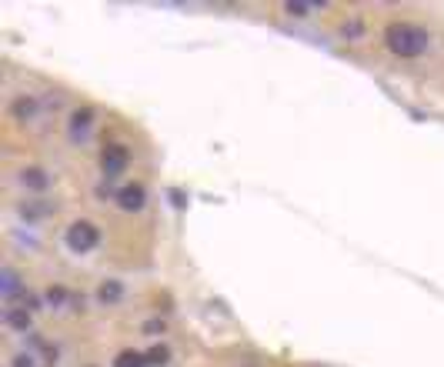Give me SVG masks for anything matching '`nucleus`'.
Returning <instances> with one entry per match:
<instances>
[{
  "label": "nucleus",
  "mask_w": 444,
  "mask_h": 367,
  "mask_svg": "<svg viewBox=\"0 0 444 367\" xmlns=\"http://www.w3.org/2000/svg\"><path fill=\"white\" fill-rule=\"evenodd\" d=\"M361 30H365V27H361V21H351V24L341 27V34H344V37H361Z\"/></svg>",
  "instance_id": "nucleus-17"
},
{
  "label": "nucleus",
  "mask_w": 444,
  "mask_h": 367,
  "mask_svg": "<svg viewBox=\"0 0 444 367\" xmlns=\"http://www.w3.org/2000/svg\"><path fill=\"white\" fill-rule=\"evenodd\" d=\"M14 367H34V357H30V354H17V357H14Z\"/></svg>",
  "instance_id": "nucleus-18"
},
{
  "label": "nucleus",
  "mask_w": 444,
  "mask_h": 367,
  "mask_svg": "<svg viewBox=\"0 0 444 367\" xmlns=\"http://www.w3.org/2000/svg\"><path fill=\"white\" fill-rule=\"evenodd\" d=\"M144 357H147V367H167L171 364V347H167L164 341H157L154 347L144 351Z\"/></svg>",
  "instance_id": "nucleus-10"
},
{
  "label": "nucleus",
  "mask_w": 444,
  "mask_h": 367,
  "mask_svg": "<svg viewBox=\"0 0 444 367\" xmlns=\"http://www.w3.org/2000/svg\"><path fill=\"white\" fill-rule=\"evenodd\" d=\"M114 367H147V357H144V351L127 347V351H121V354L114 357Z\"/></svg>",
  "instance_id": "nucleus-12"
},
{
  "label": "nucleus",
  "mask_w": 444,
  "mask_h": 367,
  "mask_svg": "<svg viewBox=\"0 0 444 367\" xmlns=\"http://www.w3.org/2000/svg\"><path fill=\"white\" fill-rule=\"evenodd\" d=\"M164 331H167V320H164V317H151V320L144 324V334H151V338L164 334Z\"/></svg>",
  "instance_id": "nucleus-15"
},
{
  "label": "nucleus",
  "mask_w": 444,
  "mask_h": 367,
  "mask_svg": "<svg viewBox=\"0 0 444 367\" xmlns=\"http://www.w3.org/2000/svg\"><path fill=\"white\" fill-rule=\"evenodd\" d=\"M114 201H117V207L127 210V214H137V210H144V204H147V190H144V184H124L117 194H114Z\"/></svg>",
  "instance_id": "nucleus-4"
},
{
  "label": "nucleus",
  "mask_w": 444,
  "mask_h": 367,
  "mask_svg": "<svg viewBox=\"0 0 444 367\" xmlns=\"http://www.w3.org/2000/svg\"><path fill=\"white\" fill-rule=\"evenodd\" d=\"M3 324L7 327H14V331H30V324H34V311H27V307H7V314H3Z\"/></svg>",
  "instance_id": "nucleus-9"
},
{
  "label": "nucleus",
  "mask_w": 444,
  "mask_h": 367,
  "mask_svg": "<svg viewBox=\"0 0 444 367\" xmlns=\"http://www.w3.org/2000/svg\"><path fill=\"white\" fill-rule=\"evenodd\" d=\"M44 301H47L51 307H60V304L67 301V290L60 288V284H53V288H47V294H44Z\"/></svg>",
  "instance_id": "nucleus-14"
},
{
  "label": "nucleus",
  "mask_w": 444,
  "mask_h": 367,
  "mask_svg": "<svg viewBox=\"0 0 444 367\" xmlns=\"http://www.w3.org/2000/svg\"><path fill=\"white\" fill-rule=\"evenodd\" d=\"M90 131H94V107H77V110L71 114V121H67L71 140H84Z\"/></svg>",
  "instance_id": "nucleus-5"
},
{
  "label": "nucleus",
  "mask_w": 444,
  "mask_h": 367,
  "mask_svg": "<svg viewBox=\"0 0 444 367\" xmlns=\"http://www.w3.org/2000/svg\"><path fill=\"white\" fill-rule=\"evenodd\" d=\"M284 10H288L291 17H308V14H311V3H301V0H291V3H284Z\"/></svg>",
  "instance_id": "nucleus-16"
},
{
  "label": "nucleus",
  "mask_w": 444,
  "mask_h": 367,
  "mask_svg": "<svg viewBox=\"0 0 444 367\" xmlns=\"http://www.w3.org/2000/svg\"><path fill=\"white\" fill-rule=\"evenodd\" d=\"M171 201H174V207H187V197H184V190H171Z\"/></svg>",
  "instance_id": "nucleus-19"
},
{
  "label": "nucleus",
  "mask_w": 444,
  "mask_h": 367,
  "mask_svg": "<svg viewBox=\"0 0 444 367\" xmlns=\"http://www.w3.org/2000/svg\"><path fill=\"white\" fill-rule=\"evenodd\" d=\"M21 184H24L27 190H37V194H44V190L51 187V174H47L44 167H27L24 174H21Z\"/></svg>",
  "instance_id": "nucleus-8"
},
{
  "label": "nucleus",
  "mask_w": 444,
  "mask_h": 367,
  "mask_svg": "<svg viewBox=\"0 0 444 367\" xmlns=\"http://www.w3.org/2000/svg\"><path fill=\"white\" fill-rule=\"evenodd\" d=\"M24 290L27 288L21 284V277H17V270H14V267H3V270H0V294H3L7 301H17Z\"/></svg>",
  "instance_id": "nucleus-7"
},
{
  "label": "nucleus",
  "mask_w": 444,
  "mask_h": 367,
  "mask_svg": "<svg viewBox=\"0 0 444 367\" xmlns=\"http://www.w3.org/2000/svg\"><path fill=\"white\" fill-rule=\"evenodd\" d=\"M97 244H101L97 224H90V220H74V224L67 227V247H71L74 254H90Z\"/></svg>",
  "instance_id": "nucleus-2"
},
{
  "label": "nucleus",
  "mask_w": 444,
  "mask_h": 367,
  "mask_svg": "<svg viewBox=\"0 0 444 367\" xmlns=\"http://www.w3.org/2000/svg\"><path fill=\"white\" fill-rule=\"evenodd\" d=\"M384 44L388 51L397 57H421V53L431 47V34L418 24H408V21H394L384 27Z\"/></svg>",
  "instance_id": "nucleus-1"
},
{
  "label": "nucleus",
  "mask_w": 444,
  "mask_h": 367,
  "mask_svg": "<svg viewBox=\"0 0 444 367\" xmlns=\"http://www.w3.org/2000/svg\"><path fill=\"white\" fill-rule=\"evenodd\" d=\"M37 110H40V101H37L34 94H21V97H14V104H10V117L27 124V121L37 117Z\"/></svg>",
  "instance_id": "nucleus-6"
},
{
  "label": "nucleus",
  "mask_w": 444,
  "mask_h": 367,
  "mask_svg": "<svg viewBox=\"0 0 444 367\" xmlns=\"http://www.w3.org/2000/svg\"><path fill=\"white\" fill-rule=\"evenodd\" d=\"M127 167H131V151L124 144H107L101 151V170H104L107 181H117Z\"/></svg>",
  "instance_id": "nucleus-3"
},
{
  "label": "nucleus",
  "mask_w": 444,
  "mask_h": 367,
  "mask_svg": "<svg viewBox=\"0 0 444 367\" xmlns=\"http://www.w3.org/2000/svg\"><path fill=\"white\" fill-rule=\"evenodd\" d=\"M124 297V284L121 281H104L101 288H97V301L101 304H117Z\"/></svg>",
  "instance_id": "nucleus-11"
},
{
  "label": "nucleus",
  "mask_w": 444,
  "mask_h": 367,
  "mask_svg": "<svg viewBox=\"0 0 444 367\" xmlns=\"http://www.w3.org/2000/svg\"><path fill=\"white\" fill-rule=\"evenodd\" d=\"M21 214H24L27 220H40V217H47V214H51V207H47L44 201H34V204H24V207H21Z\"/></svg>",
  "instance_id": "nucleus-13"
}]
</instances>
